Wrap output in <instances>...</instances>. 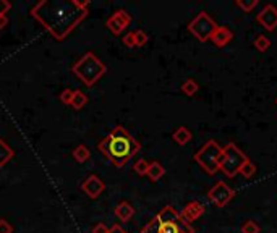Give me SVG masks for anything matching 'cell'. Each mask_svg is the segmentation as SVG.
<instances>
[{
	"label": "cell",
	"mask_w": 277,
	"mask_h": 233,
	"mask_svg": "<svg viewBox=\"0 0 277 233\" xmlns=\"http://www.w3.org/2000/svg\"><path fill=\"white\" fill-rule=\"evenodd\" d=\"M88 8L89 2H78V0H41L31 10V17L46 31H49L54 39L63 41L86 18Z\"/></svg>",
	"instance_id": "6da1fadb"
},
{
	"label": "cell",
	"mask_w": 277,
	"mask_h": 233,
	"mask_svg": "<svg viewBox=\"0 0 277 233\" xmlns=\"http://www.w3.org/2000/svg\"><path fill=\"white\" fill-rule=\"evenodd\" d=\"M98 147L115 167H124L125 163L141 149V144L124 128V126H115V128L99 142Z\"/></svg>",
	"instance_id": "7a4b0ae2"
},
{
	"label": "cell",
	"mask_w": 277,
	"mask_h": 233,
	"mask_svg": "<svg viewBox=\"0 0 277 233\" xmlns=\"http://www.w3.org/2000/svg\"><path fill=\"white\" fill-rule=\"evenodd\" d=\"M72 71L76 75L86 86H93L107 73V67L96 57L93 52L84 54L79 60L75 63Z\"/></svg>",
	"instance_id": "3957f363"
},
{
	"label": "cell",
	"mask_w": 277,
	"mask_h": 233,
	"mask_svg": "<svg viewBox=\"0 0 277 233\" xmlns=\"http://www.w3.org/2000/svg\"><path fill=\"white\" fill-rule=\"evenodd\" d=\"M247 161L248 157L240 147H237L235 142H227V146L222 147L219 172H222L227 178H233L237 173H240V168Z\"/></svg>",
	"instance_id": "277c9868"
},
{
	"label": "cell",
	"mask_w": 277,
	"mask_h": 233,
	"mask_svg": "<svg viewBox=\"0 0 277 233\" xmlns=\"http://www.w3.org/2000/svg\"><path fill=\"white\" fill-rule=\"evenodd\" d=\"M222 154V147L214 140L204 142V146L195 154V162L203 168L206 173L214 175L219 172V161Z\"/></svg>",
	"instance_id": "5b68a950"
},
{
	"label": "cell",
	"mask_w": 277,
	"mask_h": 233,
	"mask_svg": "<svg viewBox=\"0 0 277 233\" xmlns=\"http://www.w3.org/2000/svg\"><path fill=\"white\" fill-rule=\"evenodd\" d=\"M217 29V23L209 17V13L201 12L188 23V31L200 42L211 41V36Z\"/></svg>",
	"instance_id": "8992f818"
},
{
	"label": "cell",
	"mask_w": 277,
	"mask_h": 233,
	"mask_svg": "<svg viewBox=\"0 0 277 233\" xmlns=\"http://www.w3.org/2000/svg\"><path fill=\"white\" fill-rule=\"evenodd\" d=\"M235 196V191L228 186L226 182H219L207 191V199L211 201L216 208H226Z\"/></svg>",
	"instance_id": "52a82bcc"
},
{
	"label": "cell",
	"mask_w": 277,
	"mask_h": 233,
	"mask_svg": "<svg viewBox=\"0 0 277 233\" xmlns=\"http://www.w3.org/2000/svg\"><path fill=\"white\" fill-rule=\"evenodd\" d=\"M130 23H131L130 13L125 12V10H117V12L107 20V28H109L115 36H119V34L124 33L126 28H128Z\"/></svg>",
	"instance_id": "ba28073f"
},
{
	"label": "cell",
	"mask_w": 277,
	"mask_h": 233,
	"mask_svg": "<svg viewBox=\"0 0 277 233\" xmlns=\"http://www.w3.org/2000/svg\"><path fill=\"white\" fill-rule=\"evenodd\" d=\"M256 21L266 31H274L277 28V8L273 3H268L256 15Z\"/></svg>",
	"instance_id": "9c48e42d"
},
{
	"label": "cell",
	"mask_w": 277,
	"mask_h": 233,
	"mask_svg": "<svg viewBox=\"0 0 277 233\" xmlns=\"http://www.w3.org/2000/svg\"><path fill=\"white\" fill-rule=\"evenodd\" d=\"M81 189H83V191L86 193L91 199H96V198H99V196L102 194V191L105 189V183L98 177V175H91V177H88V178L83 182Z\"/></svg>",
	"instance_id": "30bf717a"
},
{
	"label": "cell",
	"mask_w": 277,
	"mask_h": 233,
	"mask_svg": "<svg viewBox=\"0 0 277 233\" xmlns=\"http://www.w3.org/2000/svg\"><path fill=\"white\" fill-rule=\"evenodd\" d=\"M204 210L206 209L203 203H200V201H191V203L185 206L180 215H182V219L186 224H191V222H195L196 219H200V217L204 214Z\"/></svg>",
	"instance_id": "8fae6325"
},
{
	"label": "cell",
	"mask_w": 277,
	"mask_h": 233,
	"mask_svg": "<svg viewBox=\"0 0 277 233\" xmlns=\"http://www.w3.org/2000/svg\"><path fill=\"white\" fill-rule=\"evenodd\" d=\"M232 39H233V33L227 26H217L214 34L211 36V42L216 47H226Z\"/></svg>",
	"instance_id": "7c38bea8"
},
{
	"label": "cell",
	"mask_w": 277,
	"mask_h": 233,
	"mask_svg": "<svg viewBox=\"0 0 277 233\" xmlns=\"http://www.w3.org/2000/svg\"><path fill=\"white\" fill-rule=\"evenodd\" d=\"M133 214H135V209H133V206L130 203H126V201H122V203L115 208L117 219L122 222H128L133 217Z\"/></svg>",
	"instance_id": "4fadbf2b"
},
{
	"label": "cell",
	"mask_w": 277,
	"mask_h": 233,
	"mask_svg": "<svg viewBox=\"0 0 277 233\" xmlns=\"http://www.w3.org/2000/svg\"><path fill=\"white\" fill-rule=\"evenodd\" d=\"M191 138H193V135H191V131L186 128V126H178L172 135V140L177 142L178 146L188 144V142L191 141Z\"/></svg>",
	"instance_id": "5bb4252c"
},
{
	"label": "cell",
	"mask_w": 277,
	"mask_h": 233,
	"mask_svg": "<svg viewBox=\"0 0 277 233\" xmlns=\"http://www.w3.org/2000/svg\"><path fill=\"white\" fill-rule=\"evenodd\" d=\"M148 177L151 182H157V180H161L164 175H166V168H164V165L161 162H157V161H154L149 163V168H148Z\"/></svg>",
	"instance_id": "9a60e30c"
},
{
	"label": "cell",
	"mask_w": 277,
	"mask_h": 233,
	"mask_svg": "<svg viewBox=\"0 0 277 233\" xmlns=\"http://www.w3.org/2000/svg\"><path fill=\"white\" fill-rule=\"evenodd\" d=\"M13 156H15V152L12 147H10L3 140H0V168L7 165V163L13 159Z\"/></svg>",
	"instance_id": "2e32d148"
},
{
	"label": "cell",
	"mask_w": 277,
	"mask_h": 233,
	"mask_svg": "<svg viewBox=\"0 0 277 233\" xmlns=\"http://www.w3.org/2000/svg\"><path fill=\"white\" fill-rule=\"evenodd\" d=\"M253 46L258 52H266L271 47V39L264 34H258L256 39H254V42H253Z\"/></svg>",
	"instance_id": "e0dca14e"
},
{
	"label": "cell",
	"mask_w": 277,
	"mask_h": 233,
	"mask_svg": "<svg viewBox=\"0 0 277 233\" xmlns=\"http://www.w3.org/2000/svg\"><path fill=\"white\" fill-rule=\"evenodd\" d=\"M235 5L242 10V12L250 13L259 5V0H235Z\"/></svg>",
	"instance_id": "ac0fdd59"
},
{
	"label": "cell",
	"mask_w": 277,
	"mask_h": 233,
	"mask_svg": "<svg viewBox=\"0 0 277 233\" xmlns=\"http://www.w3.org/2000/svg\"><path fill=\"white\" fill-rule=\"evenodd\" d=\"M86 102H88V97L84 96V94H83L81 91H75L70 105H72L73 109L79 110V109H83V107H84V104H86Z\"/></svg>",
	"instance_id": "d6986e66"
},
{
	"label": "cell",
	"mask_w": 277,
	"mask_h": 233,
	"mask_svg": "<svg viewBox=\"0 0 277 233\" xmlns=\"http://www.w3.org/2000/svg\"><path fill=\"white\" fill-rule=\"evenodd\" d=\"M89 151H88V147L86 146H78V147H75V151H73V157H75V161L76 162H86L88 159H89Z\"/></svg>",
	"instance_id": "ffe728a7"
},
{
	"label": "cell",
	"mask_w": 277,
	"mask_h": 233,
	"mask_svg": "<svg viewBox=\"0 0 277 233\" xmlns=\"http://www.w3.org/2000/svg\"><path fill=\"white\" fill-rule=\"evenodd\" d=\"M196 91H198V83L195 79H186V81L182 84V93L186 94V96H195Z\"/></svg>",
	"instance_id": "44dd1931"
},
{
	"label": "cell",
	"mask_w": 277,
	"mask_h": 233,
	"mask_svg": "<svg viewBox=\"0 0 277 233\" xmlns=\"http://www.w3.org/2000/svg\"><path fill=\"white\" fill-rule=\"evenodd\" d=\"M240 173L243 175L245 178H252L253 175L256 173V165H254V163H253V162L248 159V161L245 162L243 165H242V168H240Z\"/></svg>",
	"instance_id": "7402d4cb"
},
{
	"label": "cell",
	"mask_w": 277,
	"mask_h": 233,
	"mask_svg": "<svg viewBox=\"0 0 277 233\" xmlns=\"http://www.w3.org/2000/svg\"><path fill=\"white\" fill-rule=\"evenodd\" d=\"M259 232H261L259 225L254 220H247L242 225V233H259Z\"/></svg>",
	"instance_id": "603a6c76"
},
{
	"label": "cell",
	"mask_w": 277,
	"mask_h": 233,
	"mask_svg": "<svg viewBox=\"0 0 277 233\" xmlns=\"http://www.w3.org/2000/svg\"><path fill=\"white\" fill-rule=\"evenodd\" d=\"M159 225H161V224H159L157 217H154V219H151L145 227H143L141 233H157L159 232Z\"/></svg>",
	"instance_id": "cb8c5ba5"
},
{
	"label": "cell",
	"mask_w": 277,
	"mask_h": 233,
	"mask_svg": "<svg viewBox=\"0 0 277 233\" xmlns=\"http://www.w3.org/2000/svg\"><path fill=\"white\" fill-rule=\"evenodd\" d=\"M133 168H135V172L138 175H146L148 168H149V162L145 161V159H140V161H136V163L133 165Z\"/></svg>",
	"instance_id": "d4e9b609"
},
{
	"label": "cell",
	"mask_w": 277,
	"mask_h": 233,
	"mask_svg": "<svg viewBox=\"0 0 277 233\" xmlns=\"http://www.w3.org/2000/svg\"><path fill=\"white\" fill-rule=\"evenodd\" d=\"M148 34L145 33L143 29H138L135 31V42H136V47H143L148 42Z\"/></svg>",
	"instance_id": "484cf974"
},
{
	"label": "cell",
	"mask_w": 277,
	"mask_h": 233,
	"mask_svg": "<svg viewBox=\"0 0 277 233\" xmlns=\"http://www.w3.org/2000/svg\"><path fill=\"white\" fill-rule=\"evenodd\" d=\"M73 94H75V89H65L62 94H60V100L63 104H68L70 105L72 99H73Z\"/></svg>",
	"instance_id": "4316f807"
},
{
	"label": "cell",
	"mask_w": 277,
	"mask_h": 233,
	"mask_svg": "<svg viewBox=\"0 0 277 233\" xmlns=\"http://www.w3.org/2000/svg\"><path fill=\"white\" fill-rule=\"evenodd\" d=\"M0 233H13V227L10 225L8 220L0 219Z\"/></svg>",
	"instance_id": "83f0119b"
},
{
	"label": "cell",
	"mask_w": 277,
	"mask_h": 233,
	"mask_svg": "<svg viewBox=\"0 0 277 233\" xmlns=\"http://www.w3.org/2000/svg\"><path fill=\"white\" fill-rule=\"evenodd\" d=\"M124 44L126 47H136V42H135V33H128V34H125V38H124Z\"/></svg>",
	"instance_id": "f1b7e54d"
},
{
	"label": "cell",
	"mask_w": 277,
	"mask_h": 233,
	"mask_svg": "<svg viewBox=\"0 0 277 233\" xmlns=\"http://www.w3.org/2000/svg\"><path fill=\"white\" fill-rule=\"evenodd\" d=\"M10 8H12V3L7 2V0H0V17L7 15V12Z\"/></svg>",
	"instance_id": "f546056e"
},
{
	"label": "cell",
	"mask_w": 277,
	"mask_h": 233,
	"mask_svg": "<svg viewBox=\"0 0 277 233\" xmlns=\"http://www.w3.org/2000/svg\"><path fill=\"white\" fill-rule=\"evenodd\" d=\"M109 230L110 229H107V227H105L104 224H98L93 229V233H109Z\"/></svg>",
	"instance_id": "4dcf8cb0"
},
{
	"label": "cell",
	"mask_w": 277,
	"mask_h": 233,
	"mask_svg": "<svg viewBox=\"0 0 277 233\" xmlns=\"http://www.w3.org/2000/svg\"><path fill=\"white\" fill-rule=\"evenodd\" d=\"M109 233H126V232L122 229L120 225H114V227H112V229L109 230Z\"/></svg>",
	"instance_id": "1f68e13d"
},
{
	"label": "cell",
	"mask_w": 277,
	"mask_h": 233,
	"mask_svg": "<svg viewBox=\"0 0 277 233\" xmlns=\"http://www.w3.org/2000/svg\"><path fill=\"white\" fill-rule=\"evenodd\" d=\"M8 24V18H7V15H3V17H0V29L5 28V26Z\"/></svg>",
	"instance_id": "d6a6232c"
},
{
	"label": "cell",
	"mask_w": 277,
	"mask_h": 233,
	"mask_svg": "<svg viewBox=\"0 0 277 233\" xmlns=\"http://www.w3.org/2000/svg\"><path fill=\"white\" fill-rule=\"evenodd\" d=\"M276 104H277V99H276Z\"/></svg>",
	"instance_id": "836d02e7"
}]
</instances>
